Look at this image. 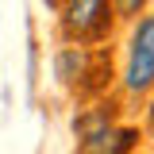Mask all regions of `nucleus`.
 I'll list each match as a JSON object with an SVG mask.
<instances>
[{
	"label": "nucleus",
	"instance_id": "nucleus-6",
	"mask_svg": "<svg viewBox=\"0 0 154 154\" xmlns=\"http://www.w3.org/2000/svg\"><path fill=\"white\" fill-rule=\"evenodd\" d=\"M108 4H112V12H119L123 19H139L143 8H146V0H108Z\"/></svg>",
	"mask_w": 154,
	"mask_h": 154
},
{
	"label": "nucleus",
	"instance_id": "nucleus-7",
	"mask_svg": "<svg viewBox=\"0 0 154 154\" xmlns=\"http://www.w3.org/2000/svg\"><path fill=\"white\" fill-rule=\"evenodd\" d=\"M150 127H154V104H150Z\"/></svg>",
	"mask_w": 154,
	"mask_h": 154
},
{
	"label": "nucleus",
	"instance_id": "nucleus-1",
	"mask_svg": "<svg viewBox=\"0 0 154 154\" xmlns=\"http://www.w3.org/2000/svg\"><path fill=\"white\" fill-rule=\"evenodd\" d=\"M58 16H62V35L69 42H100L112 31V4L108 0H58Z\"/></svg>",
	"mask_w": 154,
	"mask_h": 154
},
{
	"label": "nucleus",
	"instance_id": "nucleus-4",
	"mask_svg": "<svg viewBox=\"0 0 154 154\" xmlns=\"http://www.w3.org/2000/svg\"><path fill=\"white\" fill-rule=\"evenodd\" d=\"M135 146H139V131L112 123V127H104V131L93 135V139H81L77 154H131Z\"/></svg>",
	"mask_w": 154,
	"mask_h": 154
},
{
	"label": "nucleus",
	"instance_id": "nucleus-2",
	"mask_svg": "<svg viewBox=\"0 0 154 154\" xmlns=\"http://www.w3.org/2000/svg\"><path fill=\"white\" fill-rule=\"evenodd\" d=\"M123 89L131 96H143L154 89V16H139L127 38V69Z\"/></svg>",
	"mask_w": 154,
	"mask_h": 154
},
{
	"label": "nucleus",
	"instance_id": "nucleus-3",
	"mask_svg": "<svg viewBox=\"0 0 154 154\" xmlns=\"http://www.w3.org/2000/svg\"><path fill=\"white\" fill-rule=\"evenodd\" d=\"M93 46H81V42H66L54 50V77L58 85L73 89V93H89V77H93V62H96Z\"/></svg>",
	"mask_w": 154,
	"mask_h": 154
},
{
	"label": "nucleus",
	"instance_id": "nucleus-5",
	"mask_svg": "<svg viewBox=\"0 0 154 154\" xmlns=\"http://www.w3.org/2000/svg\"><path fill=\"white\" fill-rule=\"evenodd\" d=\"M104 127H112V112H108V108H85V112L73 119V135L77 139H93V135H100Z\"/></svg>",
	"mask_w": 154,
	"mask_h": 154
}]
</instances>
